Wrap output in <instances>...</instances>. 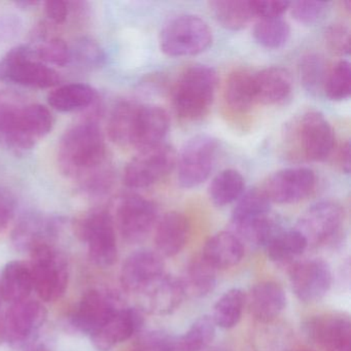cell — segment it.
Listing matches in <instances>:
<instances>
[{"label":"cell","mask_w":351,"mask_h":351,"mask_svg":"<svg viewBox=\"0 0 351 351\" xmlns=\"http://www.w3.org/2000/svg\"><path fill=\"white\" fill-rule=\"evenodd\" d=\"M58 164L63 174L79 184L108 167L106 141L95 122L80 123L63 134L58 147Z\"/></svg>","instance_id":"cell-1"},{"label":"cell","mask_w":351,"mask_h":351,"mask_svg":"<svg viewBox=\"0 0 351 351\" xmlns=\"http://www.w3.org/2000/svg\"><path fill=\"white\" fill-rule=\"evenodd\" d=\"M54 125L46 106L21 104L0 93V145L16 153L29 151L51 132Z\"/></svg>","instance_id":"cell-2"},{"label":"cell","mask_w":351,"mask_h":351,"mask_svg":"<svg viewBox=\"0 0 351 351\" xmlns=\"http://www.w3.org/2000/svg\"><path fill=\"white\" fill-rule=\"evenodd\" d=\"M217 87V73L207 65L189 67L178 79L172 96L176 114L188 121L198 120L208 112Z\"/></svg>","instance_id":"cell-3"},{"label":"cell","mask_w":351,"mask_h":351,"mask_svg":"<svg viewBox=\"0 0 351 351\" xmlns=\"http://www.w3.org/2000/svg\"><path fill=\"white\" fill-rule=\"evenodd\" d=\"M29 252L34 291L45 302L60 299L66 291L69 278L64 256L51 243L40 244Z\"/></svg>","instance_id":"cell-4"},{"label":"cell","mask_w":351,"mask_h":351,"mask_svg":"<svg viewBox=\"0 0 351 351\" xmlns=\"http://www.w3.org/2000/svg\"><path fill=\"white\" fill-rule=\"evenodd\" d=\"M77 237L88 246L90 260L96 266L108 268L118 260L114 219L106 210H94L75 223Z\"/></svg>","instance_id":"cell-5"},{"label":"cell","mask_w":351,"mask_h":351,"mask_svg":"<svg viewBox=\"0 0 351 351\" xmlns=\"http://www.w3.org/2000/svg\"><path fill=\"white\" fill-rule=\"evenodd\" d=\"M213 43L208 24L198 16L184 15L171 20L160 34V48L170 57L200 54Z\"/></svg>","instance_id":"cell-6"},{"label":"cell","mask_w":351,"mask_h":351,"mask_svg":"<svg viewBox=\"0 0 351 351\" xmlns=\"http://www.w3.org/2000/svg\"><path fill=\"white\" fill-rule=\"evenodd\" d=\"M219 141L201 134L189 139L176 158L178 180L184 189H193L208 180L217 161Z\"/></svg>","instance_id":"cell-7"},{"label":"cell","mask_w":351,"mask_h":351,"mask_svg":"<svg viewBox=\"0 0 351 351\" xmlns=\"http://www.w3.org/2000/svg\"><path fill=\"white\" fill-rule=\"evenodd\" d=\"M289 132V141H293L301 158L308 161H324L334 149V130L322 112L312 110L302 114Z\"/></svg>","instance_id":"cell-8"},{"label":"cell","mask_w":351,"mask_h":351,"mask_svg":"<svg viewBox=\"0 0 351 351\" xmlns=\"http://www.w3.org/2000/svg\"><path fill=\"white\" fill-rule=\"evenodd\" d=\"M0 80H9L25 87L49 89L60 84L55 69L36 60L29 47H18L0 60Z\"/></svg>","instance_id":"cell-9"},{"label":"cell","mask_w":351,"mask_h":351,"mask_svg":"<svg viewBox=\"0 0 351 351\" xmlns=\"http://www.w3.org/2000/svg\"><path fill=\"white\" fill-rule=\"evenodd\" d=\"M176 149L163 143L139 151L125 169V184L131 189H145L157 184L176 168Z\"/></svg>","instance_id":"cell-10"},{"label":"cell","mask_w":351,"mask_h":351,"mask_svg":"<svg viewBox=\"0 0 351 351\" xmlns=\"http://www.w3.org/2000/svg\"><path fill=\"white\" fill-rule=\"evenodd\" d=\"M157 221L158 207L141 195H125L117 204L114 223L123 239L129 243L143 241Z\"/></svg>","instance_id":"cell-11"},{"label":"cell","mask_w":351,"mask_h":351,"mask_svg":"<svg viewBox=\"0 0 351 351\" xmlns=\"http://www.w3.org/2000/svg\"><path fill=\"white\" fill-rule=\"evenodd\" d=\"M46 319V308L40 302L26 299L13 303L3 317L5 340L13 347L25 346Z\"/></svg>","instance_id":"cell-12"},{"label":"cell","mask_w":351,"mask_h":351,"mask_svg":"<svg viewBox=\"0 0 351 351\" xmlns=\"http://www.w3.org/2000/svg\"><path fill=\"white\" fill-rule=\"evenodd\" d=\"M344 223V210L330 201L316 203L300 217L295 230L309 244L326 243L335 237Z\"/></svg>","instance_id":"cell-13"},{"label":"cell","mask_w":351,"mask_h":351,"mask_svg":"<svg viewBox=\"0 0 351 351\" xmlns=\"http://www.w3.org/2000/svg\"><path fill=\"white\" fill-rule=\"evenodd\" d=\"M315 182V174L309 168H287L272 174L263 190L271 202L293 204L307 198L313 192Z\"/></svg>","instance_id":"cell-14"},{"label":"cell","mask_w":351,"mask_h":351,"mask_svg":"<svg viewBox=\"0 0 351 351\" xmlns=\"http://www.w3.org/2000/svg\"><path fill=\"white\" fill-rule=\"evenodd\" d=\"M291 289L305 303L319 301L330 291L332 272L328 263L318 258L297 263L289 273Z\"/></svg>","instance_id":"cell-15"},{"label":"cell","mask_w":351,"mask_h":351,"mask_svg":"<svg viewBox=\"0 0 351 351\" xmlns=\"http://www.w3.org/2000/svg\"><path fill=\"white\" fill-rule=\"evenodd\" d=\"M164 274L163 256L154 250H141L125 261L121 271V282L129 293L141 295Z\"/></svg>","instance_id":"cell-16"},{"label":"cell","mask_w":351,"mask_h":351,"mask_svg":"<svg viewBox=\"0 0 351 351\" xmlns=\"http://www.w3.org/2000/svg\"><path fill=\"white\" fill-rule=\"evenodd\" d=\"M121 308L114 295L99 289H91L77 304L71 316V324L80 332L91 336Z\"/></svg>","instance_id":"cell-17"},{"label":"cell","mask_w":351,"mask_h":351,"mask_svg":"<svg viewBox=\"0 0 351 351\" xmlns=\"http://www.w3.org/2000/svg\"><path fill=\"white\" fill-rule=\"evenodd\" d=\"M143 314L135 308H121L104 326L91 335L94 347L99 351H110L125 342L141 330Z\"/></svg>","instance_id":"cell-18"},{"label":"cell","mask_w":351,"mask_h":351,"mask_svg":"<svg viewBox=\"0 0 351 351\" xmlns=\"http://www.w3.org/2000/svg\"><path fill=\"white\" fill-rule=\"evenodd\" d=\"M307 334L324 351H351V322L347 316H317L308 322Z\"/></svg>","instance_id":"cell-19"},{"label":"cell","mask_w":351,"mask_h":351,"mask_svg":"<svg viewBox=\"0 0 351 351\" xmlns=\"http://www.w3.org/2000/svg\"><path fill=\"white\" fill-rule=\"evenodd\" d=\"M190 236V223L186 215L178 211L165 213L156 223L155 242L157 252L162 256L180 254Z\"/></svg>","instance_id":"cell-20"},{"label":"cell","mask_w":351,"mask_h":351,"mask_svg":"<svg viewBox=\"0 0 351 351\" xmlns=\"http://www.w3.org/2000/svg\"><path fill=\"white\" fill-rule=\"evenodd\" d=\"M141 295L143 307L155 315H168L176 311L184 301V289L180 278L164 274Z\"/></svg>","instance_id":"cell-21"},{"label":"cell","mask_w":351,"mask_h":351,"mask_svg":"<svg viewBox=\"0 0 351 351\" xmlns=\"http://www.w3.org/2000/svg\"><path fill=\"white\" fill-rule=\"evenodd\" d=\"M59 228L60 223L57 219L32 213L20 219L14 229L12 239L18 250L30 252L40 244L50 243Z\"/></svg>","instance_id":"cell-22"},{"label":"cell","mask_w":351,"mask_h":351,"mask_svg":"<svg viewBox=\"0 0 351 351\" xmlns=\"http://www.w3.org/2000/svg\"><path fill=\"white\" fill-rule=\"evenodd\" d=\"M256 104L274 106L285 101L293 89L291 73L282 67H268L254 75Z\"/></svg>","instance_id":"cell-23"},{"label":"cell","mask_w":351,"mask_h":351,"mask_svg":"<svg viewBox=\"0 0 351 351\" xmlns=\"http://www.w3.org/2000/svg\"><path fill=\"white\" fill-rule=\"evenodd\" d=\"M287 306V295L276 282L265 281L258 283L250 291L248 308L258 322L268 324L276 319Z\"/></svg>","instance_id":"cell-24"},{"label":"cell","mask_w":351,"mask_h":351,"mask_svg":"<svg viewBox=\"0 0 351 351\" xmlns=\"http://www.w3.org/2000/svg\"><path fill=\"white\" fill-rule=\"evenodd\" d=\"M141 108V104L131 100H124L114 106L108 125V136L114 145L134 147Z\"/></svg>","instance_id":"cell-25"},{"label":"cell","mask_w":351,"mask_h":351,"mask_svg":"<svg viewBox=\"0 0 351 351\" xmlns=\"http://www.w3.org/2000/svg\"><path fill=\"white\" fill-rule=\"evenodd\" d=\"M169 114L159 106L141 104L135 149L139 151L162 143L169 130Z\"/></svg>","instance_id":"cell-26"},{"label":"cell","mask_w":351,"mask_h":351,"mask_svg":"<svg viewBox=\"0 0 351 351\" xmlns=\"http://www.w3.org/2000/svg\"><path fill=\"white\" fill-rule=\"evenodd\" d=\"M201 256L217 270L232 268L243 258V242L235 233L221 232L207 240Z\"/></svg>","instance_id":"cell-27"},{"label":"cell","mask_w":351,"mask_h":351,"mask_svg":"<svg viewBox=\"0 0 351 351\" xmlns=\"http://www.w3.org/2000/svg\"><path fill=\"white\" fill-rule=\"evenodd\" d=\"M3 301L17 303L29 299L34 291V279L29 264L21 261L8 263L0 274Z\"/></svg>","instance_id":"cell-28"},{"label":"cell","mask_w":351,"mask_h":351,"mask_svg":"<svg viewBox=\"0 0 351 351\" xmlns=\"http://www.w3.org/2000/svg\"><path fill=\"white\" fill-rule=\"evenodd\" d=\"M217 271L202 256L193 258L186 267L184 277L180 278L184 295L206 297L217 285Z\"/></svg>","instance_id":"cell-29"},{"label":"cell","mask_w":351,"mask_h":351,"mask_svg":"<svg viewBox=\"0 0 351 351\" xmlns=\"http://www.w3.org/2000/svg\"><path fill=\"white\" fill-rule=\"evenodd\" d=\"M97 91L85 84L61 86L48 96L49 104L61 112L84 110L97 99Z\"/></svg>","instance_id":"cell-30"},{"label":"cell","mask_w":351,"mask_h":351,"mask_svg":"<svg viewBox=\"0 0 351 351\" xmlns=\"http://www.w3.org/2000/svg\"><path fill=\"white\" fill-rule=\"evenodd\" d=\"M215 20L226 29L240 30L254 18L252 0H217L209 3Z\"/></svg>","instance_id":"cell-31"},{"label":"cell","mask_w":351,"mask_h":351,"mask_svg":"<svg viewBox=\"0 0 351 351\" xmlns=\"http://www.w3.org/2000/svg\"><path fill=\"white\" fill-rule=\"evenodd\" d=\"M307 247V240L298 230L281 228L265 250L273 262L285 264L303 254Z\"/></svg>","instance_id":"cell-32"},{"label":"cell","mask_w":351,"mask_h":351,"mask_svg":"<svg viewBox=\"0 0 351 351\" xmlns=\"http://www.w3.org/2000/svg\"><path fill=\"white\" fill-rule=\"evenodd\" d=\"M225 99L230 110L245 112L256 104L254 75L247 71H236L228 77L225 87Z\"/></svg>","instance_id":"cell-33"},{"label":"cell","mask_w":351,"mask_h":351,"mask_svg":"<svg viewBox=\"0 0 351 351\" xmlns=\"http://www.w3.org/2000/svg\"><path fill=\"white\" fill-rule=\"evenodd\" d=\"M245 182L240 172L226 169L215 176L209 184V198L213 204L223 207L236 202L244 193Z\"/></svg>","instance_id":"cell-34"},{"label":"cell","mask_w":351,"mask_h":351,"mask_svg":"<svg viewBox=\"0 0 351 351\" xmlns=\"http://www.w3.org/2000/svg\"><path fill=\"white\" fill-rule=\"evenodd\" d=\"M271 201L263 189L254 188L246 191L236 201L232 213L233 226L250 223L270 213Z\"/></svg>","instance_id":"cell-35"},{"label":"cell","mask_w":351,"mask_h":351,"mask_svg":"<svg viewBox=\"0 0 351 351\" xmlns=\"http://www.w3.org/2000/svg\"><path fill=\"white\" fill-rule=\"evenodd\" d=\"M215 328L217 326L211 316H201L186 334L174 337L172 351H204L215 340Z\"/></svg>","instance_id":"cell-36"},{"label":"cell","mask_w":351,"mask_h":351,"mask_svg":"<svg viewBox=\"0 0 351 351\" xmlns=\"http://www.w3.org/2000/svg\"><path fill=\"white\" fill-rule=\"evenodd\" d=\"M245 303L246 297L241 289H233L226 291L213 308L211 318L215 326L225 330L237 326L243 314Z\"/></svg>","instance_id":"cell-37"},{"label":"cell","mask_w":351,"mask_h":351,"mask_svg":"<svg viewBox=\"0 0 351 351\" xmlns=\"http://www.w3.org/2000/svg\"><path fill=\"white\" fill-rule=\"evenodd\" d=\"M254 40L267 49H280L291 36L289 23L281 18L260 19L254 28Z\"/></svg>","instance_id":"cell-38"},{"label":"cell","mask_w":351,"mask_h":351,"mask_svg":"<svg viewBox=\"0 0 351 351\" xmlns=\"http://www.w3.org/2000/svg\"><path fill=\"white\" fill-rule=\"evenodd\" d=\"M328 73L326 60L320 55H306L300 61V80L306 90L311 93H319L324 91Z\"/></svg>","instance_id":"cell-39"},{"label":"cell","mask_w":351,"mask_h":351,"mask_svg":"<svg viewBox=\"0 0 351 351\" xmlns=\"http://www.w3.org/2000/svg\"><path fill=\"white\" fill-rule=\"evenodd\" d=\"M324 92L334 101H342L349 98L351 93V69L348 61H339L328 69Z\"/></svg>","instance_id":"cell-40"},{"label":"cell","mask_w":351,"mask_h":351,"mask_svg":"<svg viewBox=\"0 0 351 351\" xmlns=\"http://www.w3.org/2000/svg\"><path fill=\"white\" fill-rule=\"evenodd\" d=\"M32 50L36 60L56 66H65L73 58L69 45L59 38H51Z\"/></svg>","instance_id":"cell-41"},{"label":"cell","mask_w":351,"mask_h":351,"mask_svg":"<svg viewBox=\"0 0 351 351\" xmlns=\"http://www.w3.org/2000/svg\"><path fill=\"white\" fill-rule=\"evenodd\" d=\"M328 5L322 1H295L291 3V16L304 25H313L324 19Z\"/></svg>","instance_id":"cell-42"},{"label":"cell","mask_w":351,"mask_h":351,"mask_svg":"<svg viewBox=\"0 0 351 351\" xmlns=\"http://www.w3.org/2000/svg\"><path fill=\"white\" fill-rule=\"evenodd\" d=\"M75 58L88 66H100L106 60V55L99 45L89 38H82L75 48ZM71 52V54H73Z\"/></svg>","instance_id":"cell-43"},{"label":"cell","mask_w":351,"mask_h":351,"mask_svg":"<svg viewBox=\"0 0 351 351\" xmlns=\"http://www.w3.org/2000/svg\"><path fill=\"white\" fill-rule=\"evenodd\" d=\"M173 340L174 336L167 332L151 330L138 339L135 351H172Z\"/></svg>","instance_id":"cell-44"},{"label":"cell","mask_w":351,"mask_h":351,"mask_svg":"<svg viewBox=\"0 0 351 351\" xmlns=\"http://www.w3.org/2000/svg\"><path fill=\"white\" fill-rule=\"evenodd\" d=\"M326 40L332 52L348 55L350 51V32L342 23L332 24L326 30Z\"/></svg>","instance_id":"cell-45"},{"label":"cell","mask_w":351,"mask_h":351,"mask_svg":"<svg viewBox=\"0 0 351 351\" xmlns=\"http://www.w3.org/2000/svg\"><path fill=\"white\" fill-rule=\"evenodd\" d=\"M254 17L258 19H275L281 16L289 9L291 3L281 0H252Z\"/></svg>","instance_id":"cell-46"},{"label":"cell","mask_w":351,"mask_h":351,"mask_svg":"<svg viewBox=\"0 0 351 351\" xmlns=\"http://www.w3.org/2000/svg\"><path fill=\"white\" fill-rule=\"evenodd\" d=\"M15 213V202L9 193L0 188V234L9 227Z\"/></svg>","instance_id":"cell-47"},{"label":"cell","mask_w":351,"mask_h":351,"mask_svg":"<svg viewBox=\"0 0 351 351\" xmlns=\"http://www.w3.org/2000/svg\"><path fill=\"white\" fill-rule=\"evenodd\" d=\"M47 16L56 24L64 23L69 17L71 7L69 3L63 0H50L45 3Z\"/></svg>","instance_id":"cell-48"},{"label":"cell","mask_w":351,"mask_h":351,"mask_svg":"<svg viewBox=\"0 0 351 351\" xmlns=\"http://www.w3.org/2000/svg\"><path fill=\"white\" fill-rule=\"evenodd\" d=\"M350 143L347 141L341 147L340 154H339V162H340L341 168L345 173H350Z\"/></svg>","instance_id":"cell-49"},{"label":"cell","mask_w":351,"mask_h":351,"mask_svg":"<svg viewBox=\"0 0 351 351\" xmlns=\"http://www.w3.org/2000/svg\"><path fill=\"white\" fill-rule=\"evenodd\" d=\"M25 351H50V349L44 343H32L28 345Z\"/></svg>","instance_id":"cell-50"},{"label":"cell","mask_w":351,"mask_h":351,"mask_svg":"<svg viewBox=\"0 0 351 351\" xmlns=\"http://www.w3.org/2000/svg\"><path fill=\"white\" fill-rule=\"evenodd\" d=\"M0 307H1V303H0ZM5 341V330H3V317L0 313V344Z\"/></svg>","instance_id":"cell-51"},{"label":"cell","mask_w":351,"mask_h":351,"mask_svg":"<svg viewBox=\"0 0 351 351\" xmlns=\"http://www.w3.org/2000/svg\"><path fill=\"white\" fill-rule=\"evenodd\" d=\"M210 351H229V350H228V349H226V348H213V349H211Z\"/></svg>","instance_id":"cell-52"},{"label":"cell","mask_w":351,"mask_h":351,"mask_svg":"<svg viewBox=\"0 0 351 351\" xmlns=\"http://www.w3.org/2000/svg\"><path fill=\"white\" fill-rule=\"evenodd\" d=\"M3 295H1V281H0V303H3Z\"/></svg>","instance_id":"cell-53"},{"label":"cell","mask_w":351,"mask_h":351,"mask_svg":"<svg viewBox=\"0 0 351 351\" xmlns=\"http://www.w3.org/2000/svg\"><path fill=\"white\" fill-rule=\"evenodd\" d=\"M301 351H310V350H301Z\"/></svg>","instance_id":"cell-54"}]
</instances>
